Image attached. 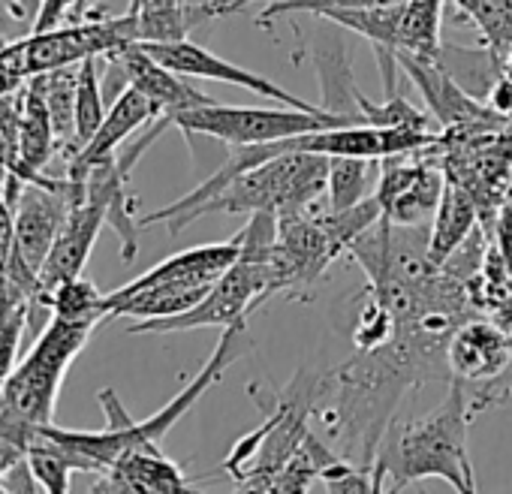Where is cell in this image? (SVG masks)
Returning <instances> with one entry per match:
<instances>
[{"label": "cell", "mask_w": 512, "mask_h": 494, "mask_svg": "<svg viewBox=\"0 0 512 494\" xmlns=\"http://www.w3.org/2000/svg\"><path fill=\"white\" fill-rule=\"evenodd\" d=\"M311 58L314 70L320 76L323 88V109L341 118H350L353 124H365L362 118V91L353 76L350 49L344 40V28L326 16H317V28L311 37Z\"/></svg>", "instance_id": "cell-14"}, {"label": "cell", "mask_w": 512, "mask_h": 494, "mask_svg": "<svg viewBox=\"0 0 512 494\" xmlns=\"http://www.w3.org/2000/svg\"><path fill=\"white\" fill-rule=\"evenodd\" d=\"M479 217L482 214H479V202L473 199V193L464 184H458V181H452L446 175L434 220L428 226V260L434 266H443L458 251V247L470 238Z\"/></svg>", "instance_id": "cell-20"}, {"label": "cell", "mask_w": 512, "mask_h": 494, "mask_svg": "<svg viewBox=\"0 0 512 494\" xmlns=\"http://www.w3.org/2000/svg\"><path fill=\"white\" fill-rule=\"evenodd\" d=\"M494 244L506 263V272L512 278V202H503L494 214Z\"/></svg>", "instance_id": "cell-34"}, {"label": "cell", "mask_w": 512, "mask_h": 494, "mask_svg": "<svg viewBox=\"0 0 512 494\" xmlns=\"http://www.w3.org/2000/svg\"><path fill=\"white\" fill-rule=\"evenodd\" d=\"M136 16V43H169V40H187V34L205 22H214L223 16L220 0L190 7L187 0H145Z\"/></svg>", "instance_id": "cell-21"}, {"label": "cell", "mask_w": 512, "mask_h": 494, "mask_svg": "<svg viewBox=\"0 0 512 494\" xmlns=\"http://www.w3.org/2000/svg\"><path fill=\"white\" fill-rule=\"evenodd\" d=\"M58 133L46 106V97L40 91V82L31 76L28 88L22 91V118H19V163L10 166L19 175H25V181H46L49 175H43V169L49 166V160L55 157L58 148Z\"/></svg>", "instance_id": "cell-18"}, {"label": "cell", "mask_w": 512, "mask_h": 494, "mask_svg": "<svg viewBox=\"0 0 512 494\" xmlns=\"http://www.w3.org/2000/svg\"><path fill=\"white\" fill-rule=\"evenodd\" d=\"M238 254H241V241L235 235L229 241L187 247V251L166 257L163 263H157L154 269H148L145 275L133 278L130 284H124V287H118L112 293H133L139 287L163 284V281H175V284H214L238 260Z\"/></svg>", "instance_id": "cell-16"}, {"label": "cell", "mask_w": 512, "mask_h": 494, "mask_svg": "<svg viewBox=\"0 0 512 494\" xmlns=\"http://www.w3.org/2000/svg\"><path fill=\"white\" fill-rule=\"evenodd\" d=\"M326 181H329V157L308 154V151H287L241 172L208 205H202L199 217L253 214V211H272V214L302 211L326 199Z\"/></svg>", "instance_id": "cell-5"}, {"label": "cell", "mask_w": 512, "mask_h": 494, "mask_svg": "<svg viewBox=\"0 0 512 494\" xmlns=\"http://www.w3.org/2000/svg\"><path fill=\"white\" fill-rule=\"evenodd\" d=\"M398 67L413 79L431 118L443 127V133L476 136V133H497L512 124L500 112H494L485 100L464 91L437 61H422L398 52Z\"/></svg>", "instance_id": "cell-8"}, {"label": "cell", "mask_w": 512, "mask_h": 494, "mask_svg": "<svg viewBox=\"0 0 512 494\" xmlns=\"http://www.w3.org/2000/svg\"><path fill=\"white\" fill-rule=\"evenodd\" d=\"M317 380L308 371H299V377L281 389L269 392V401L263 392L250 386L256 404L263 407V422L250 434L238 437L229 449L223 470L247 491H266L272 476L299 452V446L308 437V422L314 416V398H317Z\"/></svg>", "instance_id": "cell-3"}, {"label": "cell", "mask_w": 512, "mask_h": 494, "mask_svg": "<svg viewBox=\"0 0 512 494\" xmlns=\"http://www.w3.org/2000/svg\"><path fill=\"white\" fill-rule=\"evenodd\" d=\"M76 4H79V0H43V7H40L37 19L31 25V34H46V31L61 28Z\"/></svg>", "instance_id": "cell-33"}, {"label": "cell", "mask_w": 512, "mask_h": 494, "mask_svg": "<svg viewBox=\"0 0 512 494\" xmlns=\"http://www.w3.org/2000/svg\"><path fill=\"white\" fill-rule=\"evenodd\" d=\"M103 299L106 296L85 275H79V278H70V281L58 284L43 299V305L49 308L52 317H64V320H97V323H103V320H109Z\"/></svg>", "instance_id": "cell-26"}, {"label": "cell", "mask_w": 512, "mask_h": 494, "mask_svg": "<svg viewBox=\"0 0 512 494\" xmlns=\"http://www.w3.org/2000/svg\"><path fill=\"white\" fill-rule=\"evenodd\" d=\"M4 178H7V163L0 160V266L7 263V257L13 251V241H16V211L7 199Z\"/></svg>", "instance_id": "cell-32"}, {"label": "cell", "mask_w": 512, "mask_h": 494, "mask_svg": "<svg viewBox=\"0 0 512 494\" xmlns=\"http://www.w3.org/2000/svg\"><path fill=\"white\" fill-rule=\"evenodd\" d=\"M10 467H13V464H7V461H0V479H4V473H7Z\"/></svg>", "instance_id": "cell-37"}, {"label": "cell", "mask_w": 512, "mask_h": 494, "mask_svg": "<svg viewBox=\"0 0 512 494\" xmlns=\"http://www.w3.org/2000/svg\"><path fill=\"white\" fill-rule=\"evenodd\" d=\"M446 368L467 386L491 383L512 368V335L491 317L464 320L446 341Z\"/></svg>", "instance_id": "cell-13"}, {"label": "cell", "mask_w": 512, "mask_h": 494, "mask_svg": "<svg viewBox=\"0 0 512 494\" xmlns=\"http://www.w3.org/2000/svg\"><path fill=\"white\" fill-rule=\"evenodd\" d=\"M226 4H229V13H238L247 4H253V0H226ZM386 4H398V0H266V10L256 16V25L266 28L290 13L329 16L335 10H368V7H386Z\"/></svg>", "instance_id": "cell-28"}, {"label": "cell", "mask_w": 512, "mask_h": 494, "mask_svg": "<svg viewBox=\"0 0 512 494\" xmlns=\"http://www.w3.org/2000/svg\"><path fill=\"white\" fill-rule=\"evenodd\" d=\"M431 148L380 160L383 169L374 196L380 199L386 220L398 226H419L437 211L446 184V169L443 163L437 166L434 160H428Z\"/></svg>", "instance_id": "cell-9"}, {"label": "cell", "mask_w": 512, "mask_h": 494, "mask_svg": "<svg viewBox=\"0 0 512 494\" xmlns=\"http://www.w3.org/2000/svg\"><path fill=\"white\" fill-rule=\"evenodd\" d=\"M106 61H109V67H115L121 73L124 85H133L136 91H142L154 103L157 121L145 133L151 142H157L172 127V118L175 115H181L187 109H199V106L217 103L208 94H202L196 85H190L187 76L163 67L160 61H154L139 43H130L121 52L106 55Z\"/></svg>", "instance_id": "cell-10"}, {"label": "cell", "mask_w": 512, "mask_h": 494, "mask_svg": "<svg viewBox=\"0 0 512 494\" xmlns=\"http://www.w3.org/2000/svg\"><path fill=\"white\" fill-rule=\"evenodd\" d=\"M473 416L467 386L458 377H449V395L440 407L419 419L389 425L374 461L380 488L392 485L401 491L410 482L437 476L455 491H476V476L467 455V428Z\"/></svg>", "instance_id": "cell-2"}, {"label": "cell", "mask_w": 512, "mask_h": 494, "mask_svg": "<svg viewBox=\"0 0 512 494\" xmlns=\"http://www.w3.org/2000/svg\"><path fill=\"white\" fill-rule=\"evenodd\" d=\"M350 118L332 115L326 109L308 112V109H253V106H226V103H208L199 109H187L172 118V127H178L184 136H211L235 145H263L278 142L287 136L326 130V127H347Z\"/></svg>", "instance_id": "cell-7"}, {"label": "cell", "mask_w": 512, "mask_h": 494, "mask_svg": "<svg viewBox=\"0 0 512 494\" xmlns=\"http://www.w3.org/2000/svg\"><path fill=\"white\" fill-rule=\"evenodd\" d=\"M103 118H106V106H103V91H100L97 58H85L79 64V79H76V139H73L70 157L97 133Z\"/></svg>", "instance_id": "cell-27"}, {"label": "cell", "mask_w": 512, "mask_h": 494, "mask_svg": "<svg viewBox=\"0 0 512 494\" xmlns=\"http://www.w3.org/2000/svg\"><path fill=\"white\" fill-rule=\"evenodd\" d=\"M136 43V16L124 13L115 19H88L79 25H61L46 34H31L0 52V76L13 85L31 76L82 64L85 58H106Z\"/></svg>", "instance_id": "cell-6"}, {"label": "cell", "mask_w": 512, "mask_h": 494, "mask_svg": "<svg viewBox=\"0 0 512 494\" xmlns=\"http://www.w3.org/2000/svg\"><path fill=\"white\" fill-rule=\"evenodd\" d=\"M374 163L368 157H329V181H326V205L332 211H347L362 199L374 196L377 178Z\"/></svg>", "instance_id": "cell-24"}, {"label": "cell", "mask_w": 512, "mask_h": 494, "mask_svg": "<svg viewBox=\"0 0 512 494\" xmlns=\"http://www.w3.org/2000/svg\"><path fill=\"white\" fill-rule=\"evenodd\" d=\"M106 226V211L103 205L94 199V196H85L82 202L73 205L70 217L64 220L52 251L40 269V296L37 302L31 305V320H28V335H34V326H37V311H49L43 305V299L64 281L70 278H79L85 272V263L94 251L97 244V235L100 229Z\"/></svg>", "instance_id": "cell-12"}, {"label": "cell", "mask_w": 512, "mask_h": 494, "mask_svg": "<svg viewBox=\"0 0 512 494\" xmlns=\"http://www.w3.org/2000/svg\"><path fill=\"white\" fill-rule=\"evenodd\" d=\"M40 82V91L46 97L55 133L64 145H70L73 151V139H76V79H79V64L61 67V70H49L34 76Z\"/></svg>", "instance_id": "cell-25"}, {"label": "cell", "mask_w": 512, "mask_h": 494, "mask_svg": "<svg viewBox=\"0 0 512 494\" xmlns=\"http://www.w3.org/2000/svg\"><path fill=\"white\" fill-rule=\"evenodd\" d=\"M247 353V320L232 323L223 329L220 344L214 347V353L208 356V362L196 371V377L169 401L163 404L154 416L148 419H133L118 392L115 389H100L97 401L103 407L106 416V428L100 431H76V428H61L55 422L43 425V434L70 458V464L82 473H97L103 476L124 452L130 449H148V446H160V440L178 425V419H184L193 404L223 377V371L238 362Z\"/></svg>", "instance_id": "cell-1"}, {"label": "cell", "mask_w": 512, "mask_h": 494, "mask_svg": "<svg viewBox=\"0 0 512 494\" xmlns=\"http://www.w3.org/2000/svg\"><path fill=\"white\" fill-rule=\"evenodd\" d=\"M392 335H395V317H392V311L368 290V299H365V305L359 308L356 326H353V344H356V350L380 347V344H386Z\"/></svg>", "instance_id": "cell-31"}, {"label": "cell", "mask_w": 512, "mask_h": 494, "mask_svg": "<svg viewBox=\"0 0 512 494\" xmlns=\"http://www.w3.org/2000/svg\"><path fill=\"white\" fill-rule=\"evenodd\" d=\"M31 302L34 299L25 290H19L4 272H0V389L7 386L16 368L19 344L31 320Z\"/></svg>", "instance_id": "cell-23"}, {"label": "cell", "mask_w": 512, "mask_h": 494, "mask_svg": "<svg viewBox=\"0 0 512 494\" xmlns=\"http://www.w3.org/2000/svg\"><path fill=\"white\" fill-rule=\"evenodd\" d=\"M362 118L365 124L374 127H395V130H422V133H437L431 130V118L410 106L404 97H383V103H371L368 97H362Z\"/></svg>", "instance_id": "cell-30"}, {"label": "cell", "mask_w": 512, "mask_h": 494, "mask_svg": "<svg viewBox=\"0 0 512 494\" xmlns=\"http://www.w3.org/2000/svg\"><path fill=\"white\" fill-rule=\"evenodd\" d=\"M446 0H401L398 13V52L437 61L440 55V19Z\"/></svg>", "instance_id": "cell-22"}, {"label": "cell", "mask_w": 512, "mask_h": 494, "mask_svg": "<svg viewBox=\"0 0 512 494\" xmlns=\"http://www.w3.org/2000/svg\"><path fill=\"white\" fill-rule=\"evenodd\" d=\"M127 172L118 166V154L91 166L85 175V196H94L103 211H106V226L115 229L118 241H121V260L133 263L136 260V232L142 229L139 220L133 217V199L127 196Z\"/></svg>", "instance_id": "cell-19"}, {"label": "cell", "mask_w": 512, "mask_h": 494, "mask_svg": "<svg viewBox=\"0 0 512 494\" xmlns=\"http://www.w3.org/2000/svg\"><path fill=\"white\" fill-rule=\"evenodd\" d=\"M28 464H31V470H34L43 491H49V494L70 491V476H73L76 467L70 464V458L61 449H55L40 434H34V440L28 446Z\"/></svg>", "instance_id": "cell-29"}, {"label": "cell", "mask_w": 512, "mask_h": 494, "mask_svg": "<svg viewBox=\"0 0 512 494\" xmlns=\"http://www.w3.org/2000/svg\"><path fill=\"white\" fill-rule=\"evenodd\" d=\"M97 326V320L52 317L34 338L31 353L13 368L7 386L0 389V416L19 419L31 428L52 422L64 377Z\"/></svg>", "instance_id": "cell-4"}, {"label": "cell", "mask_w": 512, "mask_h": 494, "mask_svg": "<svg viewBox=\"0 0 512 494\" xmlns=\"http://www.w3.org/2000/svg\"><path fill=\"white\" fill-rule=\"evenodd\" d=\"M154 121H157L154 103H151L142 91H136L133 85H124V91L115 97L112 109L106 112L103 124L97 127V133L70 157L64 175L73 178V181H85V175H88L91 166H97V163L115 157V151H118L136 130H142L145 124H154Z\"/></svg>", "instance_id": "cell-15"}, {"label": "cell", "mask_w": 512, "mask_h": 494, "mask_svg": "<svg viewBox=\"0 0 512 494\" xmlns=\"http://www.w3.org/2000/svg\"><path fill=\"white\" fill-rule=\"evenodd\" d=\"M154 61H160L163 67L187 76V79H211V82H223V85H235L244 88L256 97H266L278 106H293V109H308V112H320L323 106H311L308 100L284 91L278 82L253 73L247 67H238L220 55H214L211 49L190 43V40H169V43H139Z\"/></svg>", "instance_id": "cell-11"}, {"label": "cell", "mask_w": 512, "mask_h": 494, "mask_svg": "<svg viewBox=\"0 0 512 494\" xmlns=\"http://www.w3.org/2000/svg\"><path fill=\"white\" fill-rule=\"evenodd\" d=\"M142 4H145V0H130V4H127V13H139Z\"/></svg>", "instance_id": "cell-36"}, {"label": "cell", "mask_w": 512, "mask_h": 494, "mask_svg": "<svg viewBox=\"0 0 512 494\" xmlns=\"http://www.w3.org/2000/svg\"><path fill=\"white\" fill-rule=\"evenodd\" d=\"M187 488L190 479L184 476L181 464L166 458L160 446L124 452L94 485V491H154V494L187 491Z\"/></svg>", "instance_id": "cell-17"}, {"label": "cell", "mask_w": 512, "mask_h": 494, "mask_svg": "<svg viewBox=\"0 0 512 494\" xmlns=\"http://www.w3.org/2000/svg\"><path fill=\"white\" fill-rule=\"evenodd\" d=\"M7 7H10L13 19L31 22V25H34L37 13H40V7H43V0H7Z\"/></svg>", "instance_id": "cell-35"}]
</instances>
